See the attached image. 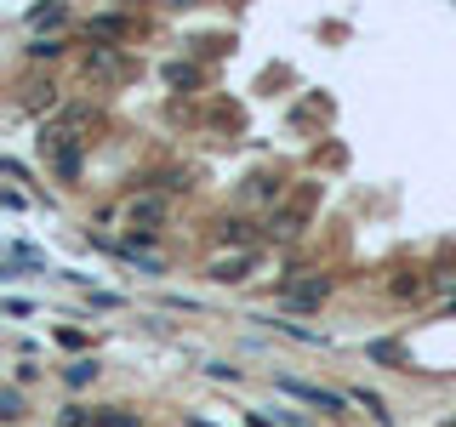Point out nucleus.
Instances as JSON below:
<instances>
[{"instance_id":"nucleus-12","label":"nucleus","mask_w":456,"mask_h":427,"mask_svg":"<svg viewBox=\"0 0 456 427\" xmlns=\"http://www.w3.org/2000/svg\"><path fill=\"white\" fill-rule=\"evenodd\" d=\"M171 6H183V0H171Z\"/></svg>"},{"instance_id":"nucleus-10","label":"nucleus","mask_w":456,"mask_h":427,"mask_svg":"<svg viewBox=\"0 0 456 427\" xmlns=\"http://www.w3.org/2000/svg\"><path fill=\"white\" fill-rule=\"evenodd\" d=\"M92 370H97L92 359H80V365H69V382H75V388H80V382H92Z\"/></svg>"},{"instance_id":"nucleus-2","label":"nucleus","mask_w":456,"mask_h":427,"mask_svg":"<svg viewBox=\"0 0 456 427\" xmlns=\"http://www.w3.org/2000/svg\"><path fill=\"white\" fill-rule=\"evenodd\" d=\"M280 388L291 393V399H303V405H320V410H331V416L342 410V399H337V393H325V388H314V382H291V376H280Z\"/></svg>"},{"instance_id":"nucleus-6","label":"nucleus","mask_w":456,"mask_h":427,"mask_svg":"<svg viewBox=\"0 0 456 427\" xmlns=\"http://www.w3.org/2000/svg\"><path fill=\"white\" fill-rule=\"evenodd\" d=\"M0 416H6V422H18V416H23V399H18V388H6V393H0Z\"/></svg>"},{"instance_id":"nucleus-1","label":"nucleus","mask_w":456,"mask_h":427,"mask_svg":"<svg viewBox=\"0 0 456 427\" xmlns=\"http://www.w3.org/2000/svg\"><path fill=\"white\" fill-rule=\"evenodd\" d=\"M126 222H132V234H154V228L166 222V199L160 194H142L126 205Z\"/></svg>"},{"instance_id":"nucleus-8","label":"nucleus","mask_w":456,"mask_h":427,"mask_svg":"<svg viewBox=\"0 0 456 427\" xmlns=\"http://www.w3.org/2000/svg\"><path fill=\"white\" fill-rule=\"evenodd\" d=\"M354 405H365L377 422H388V410H382V399H377V393H365V388H360V393H354Z\"/></svg>"},{"instance_id":"nucleus-3","label":"nucleus","mask_w":456,"mask_h":427,"mask_svg":"<svg viewBox=\"0 0 456 427\" xmlns=\"http://www.w3.org/2000/svg\"><path fill=\"white\" fill-rule=\"evenodd\" d=\"M120 52H114V46H92V52H86V75H97V80H120Z\"/></svg>"},{"instance_id":"nucleus-7","label":"nucleus","mask_w":456,"mask_h":427,"mask_svg":"<svg viewBox=\"0 0 456 427\" xmlns=\"http://www.w3.org/2000/svg\"><path fill=\"white\" fill-rule=\"evenodd\" d=\"M28 23H35V28H46V23H63V6H35V12H28Z\"/></svg>"},{"instance_id":"nucleus-5","label":"nucleus","mask_w":456,"mask_h":427,"mask_svg":"<svg viewBox=\"0 0 456 427\" xmlns=\"http://www.w3.org/2000/svg\"><path fill=\"white\" fill-rule=\"evenodd\" d=\"M325 296V279H303V285H291V308H314Z\"/></svg>"},{"instance_id":"nucleus-9","label":"nucleus","mask_w":456,"mask_h":427,"mask_svg":"<svg viewBox=\"0 0 456 427\" xmlns=\"http://www.w3.org/2000/svg\"><path fill=\"white\" fill-rule=\"evenodd\" d=\"M92 35H126V18H97Z\"/></svg>"},{"instance_id":"nucleus-4","label":"nucleus","mask_w":456,"mask_h":427,"mask_svg":"<svg viewBox=\"0 0 456 427\" xmlns=\"http://www.w3.org/2000/svg\"><path fill=\"white\" fill-rule=\"evenodd\" d=\"M251 262H256V256H251V251H234V256H217V262H211V279H223V285H228V279H246V268H251Z\"/></svg>"},{"instance_id":"nucleus-11","label":"nucleus","mask_w":456,"mask_h":427,"mask_svg":"<svg viewBox=\"0 0 456 427\" xmlns=\"http://www.w3.org/2000/svg\"><path fill=\"white\" fill-rule=\"evenodd\" d=\"M103 427H132V416H120V410H109V416H103Z\"/></svg>"}]
</instances>
